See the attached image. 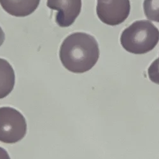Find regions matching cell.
<instances>
[{"label":"cell","instance_id":"30bf717a","mask_svg":"<svg viewBox=\"0 0 159 159\" xmlns=\"http://www.w3.org/2000/svg\"><path fill=\"white\" fill-rule=\"evenodd\" d=\"M0 159H10L8 152L2 147H0Z\"/></svg>","mask_w":159,"mask_h":159},{"label":"cell","instance_id":"277c9868","mask_svg":"<svg viewBox=\"0 0 159 159\" xmlns=\"http://www.w3.org/2000/svg\"><path fill=\"white\" fill-rule=\"evenodd\" d=\"M130 10V0H98L97 15L107 25L122 24L129 17Z\"/></svg>","mask_w":159,"mask_h":159},{"label":"cell","instance_id":"6da1fadb","mask_svg":"<svg viewBox=\"0 0 159 159\" xmlns=\"http://www.w3.org/2000/svg\"><path fill=\"white\" fill-rule=\"evenodd\" d=\"M59 57L66 70L74 73H85L93 68L99 59V45L90 34L75 33L63 41Z\"/></svg>","mask_w":159,"mask_h":159},{"label":"cell","instance_id":"8fae6325","mask_svg":"<svg viewBox=\"0 0 159 159\" xmlns=\"http://www.w3.org/2000/svg\"><path fill=\"white\" fill-rule=\"evenodd\" d=\"M5 39V33L3 31V30H2V28L0 27V47H1Z\"/></svg>","mask_w":159,"mask_h":159},{"label":"cell","instance_id":"7a4b0ae2","mask_svg":"<svg viewBox=\"0 0 159 159\" xmlns=\"http://www.w3.org/2000/svg\"><path fill=\"white\" fill-rule=\"evenodd\" d=\"M159 41V31L147 20H138L122 33L120 42L123 48L134 54H144L152 50Z\"/></svg>","mask_w":159,"mask_h":159},{"label":"cell","instance_id":"52a82bcc","mask_svg":"<svg viewBox=\"0 0 159 159\" xmlns=\"http://www.w3.org/2000/svg\"><path fill=\"white\" fill-rule=\"evenodd\" d=\"M16 75L10 64L0 58V99L6 98L14 89Z\"/></svg>","mask_w":159,"mask_h":159},{"label":"cell","instance_id":"8992f818","mask_svg":"<svg viewBox=\"0 0 159 159\" xmlns=\"http://www.w3.org/2000/svg\"><path fill=\"white\" fill-rule=\"evenodd\" d=\"M40 0H0V5L10 15L24 17L33 14Z\"/></svg>","mask_w":159,"mask_h":159},{"label":"cell","instance_id":"ba28073f","mask_svg":"<svg viewBox=\"0 0 159 159\" xmlns=\"http://www.w3.org/2000/svg\"><path fill=\"white\" fill-rule=\"evenodd\" d=\"M143 8L149 20L159 22V0H144Z\"/></svg>","mask_w":159,"mask_h":159},{"label":"cell","instance_id":"3957f363","mask_svg":"<svg viewBox=\"0 0 159 159\" xmlns=\"http://www.w3.org/2000/svg\"><path fill=\"white\" fill-rule=\"evenodd\" d=\"M27 132L24 116L11 107L0 108V141L12 144L20 141Z\"/></svg>","mask_w":159,"mask_h":159},{"label":"cell","instance_id":"9c48e42d","mask_svg":"<svg viewBox=\"0 0 159 159\" xmlns=\"http://www.w3.org/2000/svg\"><path fill=\"white\" fill-rule=\"evenodd\" d=\"M148 73L152 82L159 84V58L154 61L150 65Z\"/></svg>","mask_w":159,"mask_h":159},{"label":"cell","instance_id":"5b68a950","mask_svg":"<svg viewBox=\"0 0 159 159\" xmlns=\"http://www.w3.org/2000/svg\"><path fill=\"white\" fill-rule=\"evenodd\" d=\"M47 7L57 11L56 23L62 28L71 25L82 9V0H47Z\"/></svg>","mask_w":159,"mask_h":159}]
</instances>
